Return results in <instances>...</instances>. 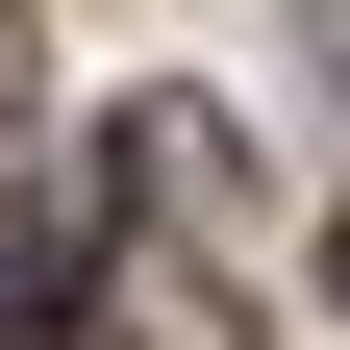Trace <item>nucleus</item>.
I'll use <instances>...</instances> for the list:
<instances>
[{
  "label": "nucleus",
  "mask_w": 350,
  "mask_h": 350,
  "mask_svg": "<svg viewBox=\"0 0 350 350\" xmlns=\"http://www.w3.org/2000/svg\"><path fill=\"white\" fill-rule=\"evenodd\" d=\"M325 300H350V226H325Z\"/></svg>",
  "instance_id": "obj_1"
}]
</instances>
